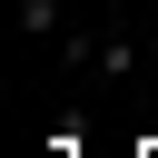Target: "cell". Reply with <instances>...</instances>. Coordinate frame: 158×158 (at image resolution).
<instances>
[{
    "mask_svg": "<svg viewBox=\"0 0 158 158\" xmlns=\"http://www.w3.org/2000/svg\"><path fill=\"white\" fill-rule=\"evenodd\" d=\"M20 30H30V40H49V49H59V40H69V10H59V0H20Z\"/></svg>",
    "mask_w": 158,
    "mask_h": 158,
    "instance_id": "2",
    "label": "cell"
},
{
    "mask_svg": "<svg viewBox=\"0 0 158 158\" xmlns=\"http://www.w3.org/2000/svg\"><path fill=\"white\" fill-rule=\"evenodd\" d=\"M148 30H158V10H148Z\"/></svg>",
    "mask_w": 158,
    "mask_h": 158,
    "instance_id": "4",
    "label": "cell"
},
{
    "mask_svg": "<svg viewBox=\"0 0 158 158\" xmlns=\"http://www.w3.org/2000/svg\"><path fill=\"white\" fill-rule=\"evenodd\" d=\"M79 79H109V89L138 79V40H128V30H89V69H79Z\"/></svg>",
    "mask_w": 158,
    "mask_h": 158,
    "instance_id": "1",
    "label": "cell"
},
{
    "mask_svg": "<svg viewBox=\"0 0 158 158\" xmlns=\"http://www.w3.org/2000/svg\"><path fill=\"white\" fill-rule=\"evenodd\" d=\"M99 10H118V0H99Z\"/></svg>",
    "mask_w": 158,
    "mask_h": 158,
    "instance_id": "3",
    "label": "cell"
}]
</instances>
